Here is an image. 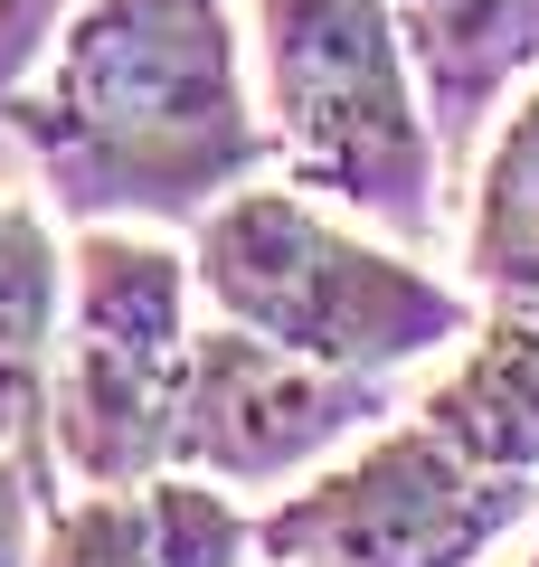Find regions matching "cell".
Here are the masks:
<instances>
[{"mask_svg":"<svg viewBox=\"0 0 539 567\" xmlns=\"http://www.w3.org/2000/svg\"><path fill=\"white\" fill-rule=\"evenodd\" d=\"M0 123L77 227H200L275 162L227 0H77Z\"/></svg>","mask_w":539,"mask_h":567,"instance_id":"1","label":"cell"},{"mask_svg":"<svg viewBox=\"0 0 539 567\" xmlns=\"http://www.w3.org/2000/svg\"><path fill=\"white\" fill-rule=\"evenodd\" d=\"M200 293L218 322H246L265 341L332 369H407L426 350H464L482 312L417 256L340 227L313 189H227L200 218Z\"/></svg>","mask_w":539,"mask_h":567,"instance_id":"2","label":"cell"},{"mask_svg":"<svg viewBox=\"0 0 539 567\" xmlns=\"http://www.w3.org/2000/svg\"><path fill=\"white\" fill-rule=\"evenodd\" d=\"M275 152L313 199L426 246L445 227V142L388 0H256Z\"/></svg>","mask_w":539,"mask_h":567,"instance_id":"3","label":"cell"},{"mask_svg":"<svg viewBox=\"0 0 539 567\" xmlns=\"http://www.w3.org/2000/svg\"><path fill=\"white\" fill-rule=\"evenodd\" d=\"M190 293L200 265L133 227H77L67 256V331H58V379H48V425L58 464L95 492L152 483L171 464L180 388H190Z\"/></svg>","mask_w":539,"mask_h":567,"instance_id":"4","label":"cell"},{"mask_svg":"<svg viewBox=\"0 0 539 567\" xmlns=\"http://www.w3.org/2000/svg\"><path fill=\"white\" fill-rule=\"evenodd\" d=\"M530 473L455 454L436 425H379L350 464L313 473L256 520L265 567H474L530 520Z\"/></svg>","mask_w":539,"mask_h":567,"instance_id":"5","label":"cell"},{"mask_svg":"<svg viewBox=\"0 0 539 567\" xmlns=\"http://www.w3.org/2000/svg\"><path fill=\"white\" fill-rule=\"evenodd\" d=\"M379 416H388L379 369H332V360H303V350L265 341L246 322H218L190 350L171 464L209 473V483H294L332 445L379 435Z\"/></svg>","mask_w":539,"mask_h":567,"instance_id":"6","label":"cell"},{"mask_svg":"<svg viewBox=\"0 0 539 567\" xmlns=\"http://www.w3.org/2000/svg\"><path fill=\"white\" fill-rule=\"evenodd\" d=\"M39 567H256V520L209 473L161 464L152 483L95 492L48 511Z\"/></svg>","mask_w":539,"mask_h":567,"instance_id":"7","label":"cell"},{"mask_svg":"<svg viewBox=\"0 0 539 567\" xmlns=\"http://www.w3.org/2000/svg\"><path fill=\"white\" fill-rule=\"evenodd\" d=\"M388 10L417 58V95L445 142V171H455L474 133L501 114V95L539 76V0H388Z\"/></svg>","mask_w":539,"mask_h":567,"instance_id":"8","label":"cell"},{"mask_svg":"<svg viewBox=\"0 0 539 567\" xmlns=\"http://www.w3.org/2000/svg\"><path fill=\"white\" fill-rule=\"evenodd\" d=\"M58 227L29 199H0V445L39 473L58 511V425H48V379H58Z\"/></svg>","mask_w":539,"mask_h":567,"instance_id":"9","label":"cell"},{"mask_svg":"<svg viewBox=\"0 0 539 567\" xmlns=\"http://www.w3.org/2000/svg\"><path fill=\"white\" fill-rule=\"evenodd\" d=\"M455 454L492 473H530L539 483V303H492L464 341V360L426 388L417 406Z\"/></svg>","mask_w":539,"mask_h":567,"instance_id":"10","label":"cell"},{"mask_svg":"<svg viewBox=\"0 0 539 567\" xmlns=\"http://www.w3.org/2000/svg\"><path fill=\"white\" fill-rule=\"evenodd\" d=\"M464 275L492 303H539V85L511 104L501 142L474 171V218H464Z\"/></svg>","mask_w":539,"mask_h":567,"instance_id":"11","label":"cell"},{"mask_svg":"<svg viewBox=\"0 0 539 567\" xmlns=\"http://www.w3.org/2000/svg\"><path fill=\"white\" fill-rule=\"evenodd\" d=\"M67 10H77V0H0V104L39 76V58L67 29Z\"/></svg>","mask_w":539,"mask_h":567,"instance_id":"12","label":"cell"},{"mask_svg":"<svg viewBox=\"0 0 539 567\" xmlns=\"http://www.w3.org/2000/svg\"><path fill=\"white\" fill-rule=\"evenodd\" d=\"M39 529H48V492L20 454L0 445V567H39Z\"/></svg>","mask_w":539,"mask_h":567,"instance_id":"13","label":"cell"},{"mask_svg":"<svg viewBox=\"0 0 539 567\" xmlns=\"http://www.w3.org/2000/svg\"><path fill=\"white\" fill-rule=\"evenodd\" d=\"M530 567H539V548H530Z\"/></svg>","mask_w":539,"mask_h":567,"instance_id":"14","label":"cell"}]
</instances>
